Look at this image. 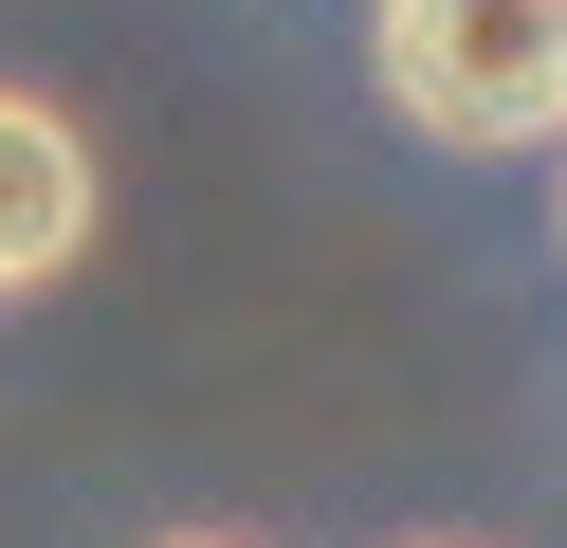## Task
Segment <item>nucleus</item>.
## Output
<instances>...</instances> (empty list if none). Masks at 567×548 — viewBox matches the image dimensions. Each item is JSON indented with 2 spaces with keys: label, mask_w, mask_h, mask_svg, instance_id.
Returning a JSON list of instances; mask_svg holds the SVG:
<instances>
[{
  "label": "nucleus",
  "mask_w": 567,
  "mask_h": 548,
  "mask_svg": "<svg viewBox=\"0 0 567 548\" xmlns=\"http://www.w3.org/2000/svg\"><path fill=\"white\" fill-rule=\"evenodd\" d=\"M367 73L421 146H567V0H384Z\"/></svg>",
  "instance_id": "1"
},
{
  "label": "nucleus",
  "mask_w": 567,
  "mask_h": 548,
  "mask_svg": "<svg viewBox=\"0 0 567 548\" xmlns=\"http://www.w3.org/2000/svg\"><path fill=\"white\" fill-rule=\"evenodd\" d=\"M74 256H92V146H74V110L0 92V311L55 292Z\"/></svg>",
  "instance_id": "2"
},
{
  "label": "nucleus",
  "mask_w": 567,
  "mask_h": 548,
  "mask_svg": "<svg viewBox=\"0 0 567 548\" xmlns=\"http://www.w3.org/2000/svg\"><path fill=\"white\" fill-rule=\"evenodd\" d=\"M549 201H567V146H549Z\"/></svg>",
  "instance_id": "3"
},
{
  "label": "nucleus",
  "mask_w": 567,
  "mask_h": 548,
  "mask_svg": "<svg viewBox=\"0 0 567 548\" xmlns=\"http://www.w3.org/2000/svg\"><path fill=\"white\" fill-rule=\"evenodd\" d=\"M165 548H220V530H165Z\"/></svg>",
  "instance_id": "4"
}]
</instances>
